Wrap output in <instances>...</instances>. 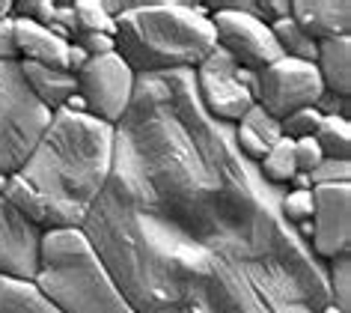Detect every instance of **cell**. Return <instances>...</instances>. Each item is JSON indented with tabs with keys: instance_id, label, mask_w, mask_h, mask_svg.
<instances>
[{
	"instance_id": "e0dca14e",
	"label": "cell",
	"mask_w": 351,
	"mask_h": 313,
	"mask_svg": "<svg viewBox=\"0 0 351 313\" xmlns=\"http://www.w3.org/2000/svg\"><path fill=\"white\" fill-rule=\"evenodd\" d=\"M256 167L268 182L289 188V182H292L295 173H298V167H295V141L286 137V135L277 137V141L268 146V152L262 155V161H256Z\"/></svg>"
},
{
	"instance_id": "4316f807",
	"label": "cell",
	"mask_w": 351,
	"mask_h": 313,
	"mask_svg": "<svg viewBox=\"0 0 351 313\" xmlns=\"http://www.w3.org/2000/svg\"><path fill=\"white\" fill-rule=\"evenodd\" d=\"M72 42L86 51V57H104V54L117 51V39H113L110 33H77Z\"/></svg>"
},
{
	"instance_id": "d6986e66",
	"label": "cell",
	"mask_w": 351,
	"mask_h": 313,
	"mask_svg": "<svg viewBox=\"0 0 351 313\" xmlns=\"http://www.w3.org/2000/svg\"><path fill=\"white\" fill-rule=\"evenodd\" d=\"M315 143L324 159L351 161V119L346 117H322V126L315 132Z\"/></svg>"
},
{
	"instance_id": "7402d4cb",
	"label": "cell",
	"mask_w": 351,
	"mask_h": 313,
	"mask_svg": "<svg viewBox=\"0 0 351 313\" xmlns=\"http://www.w3.org/2000/svg\"><path fill=\"white\" fill-rule=\"evenodd\" d=\"M313 209H315L313 191H304V188H286L283 200H280V212H283V218L292 224V227L310 221L313 218Z\"/></svg>"
},
{
	"instance_id": "d6a6232c",
	"label": "cell",
	"mask_w": 351,
	"mask_h": 313,
	"mask_svg": "<svg viewBox=\"0 0 351 313\" xmlns=\"http://www.w3.org/2000/svg\"><path fill=\"white\" fill-rule=\"evenodd\" d=\"M319 313H342V310H337V308H333V304H330V301H328V304H324V308H322V310H319Z\"/></svg>"
},
{
	"instance_id": "cb8c5ba5",
	"label": "cell",
	"mask_w": 351,
	"mask_h": 313,
	"mask_svg": "<svg viewBox=\"0 0 351 313\" xmlns=\"http://www.w3.org/2000/svg\"><path fill=\"white\" fill-rule=\"evenodd\" d=\"M241 126H247L253 135H259L268 146L274 143L277 137H283V132H280V119H274V117L268 114V111H262L259 104H253L247 114L241 117Z\"/></svg>"
},
{
	"instance_id": "f1b7e54d",
	"label": "cell",
	"mask_w": 351,
	"mask_h": 313,
	"mask_svg": "<svg viewBox=\"0 0 351 313\" xmlns=\"http://www.w3.org/2000/svg\"><path fill=\"white\" fill-rule=\"evenodd\" d=\"M0 60H19V45H15V19L0 21Z\"/></svg>"
},
{
	"instance_id": "83f0119b",
	"label": "cell",
	"mask_w": 351,
	"mask_h": 313,
	"mask_svg": "<svg viewBox=\"0 0 351 313\" xmlns=\"http://www.w3.org/2000/svg\"><path fill=\"white\" fill-rule=\"evenodd\" d=\"M235 143H239V150L247 155L250 161H262V155L268 152V143L262 141L259 135H253L247 126H241V123L235 126Z\"/></svg>"
},
{
	"instance_id": "d4e9b609",
	"label": "cell",
	"mask_w": 351,
	"mask_h": 313,
	"mask_svg": "<svg viewBox=\"0 0 351 313\" xmlns=\"http://www.w3.org/2000/svg\"><path fill=\"white\" fill-rule=\"evenodd\" d=\"M313 188L315 185H351V161L322 159V164L310 173Z\"/></svg>"
},
{
	"instance_id": "3957f363",
	"label": "cell",
	"mask_w": 351,
	"mask_h": 313,
	"mask_svg": "<svg viewBox=\"0 0 351 313\" xmlns=\"http://www.w3.org/2000/svg\"><path fill=\"white\" fill-rule=\"evenodd\" d=\"M212 10L188 0L122 3L113 15L117 54L137 75L194 72L217 48Z\"/></svg>"
},
{
	"instance_id": "6da1fadb",
	"label": "cell",
	"mask_w": 351,
	"mask_h": 313,
	"mask_svg": "<svg viewBox=\"0 0 351 313\" xmlns=\"http://www.w3.org/2000/svg\"><path fill=\"white\" fill-rule=\"evenodd\" d=\"M113 170L84 221L134 313H319L324 263L274 185L199 104L194 72L137 75Z\"/></svg>"
},
{
	"instance_id": "8fae6325",
	"label": "cell",
	"mask_w": 351,
	"mask_h": 313,
	"mask_svg": "<svg viewBox=\"0 0 351 313\" xmlns=\"http://www.w3.org/2000/svg\"><path fill=\"white\" fill-rule=\"evenodd\" d=\"M45 230L0 197V275L15 281H33L39 268V251Z\"/></svg>"
},
{
	"instance_id": "9a60e30c",
	"label": "cell",
	"mask_w": 351,
	"mask_h": 313,
	"mask_svg": "<svg viewBox=\"0 0 351 313\" xmlns=\"http://www.w3.org/2000/svg\"><path fill=\"white\" fill-rule=\"evenodd\" d=\"M315 69H319L324 93H333L339 99H351V33L348 36L319 42Z\"/></svg>"
},
{
	"instance_id": "603a6c76",
	"label": "cell",
	"mask_w": 351,
	"mask_h": 313,
	"mask_svg": "<svg viewBox=\"0 0 351 313\" xmlns=\"http://www.w3.org/2000/svg\"><path fill=\"white\" fill-rule=\"evenodd\" d=\"M322 111L319 108H301L295 114H289L286 119H280V132L292 141H301V137H315L322 126Z\"/></svg>"
},
{
	"instance_id": "ac0fdd59",
	"label": "cell",
	"mask_w": 351,
	"mask_h": 313,
	"mask_svg": "<svg viewBox=\"0 0 351 313\" xmlns=\"http://www.w3.org/2000/svg\"><path fill=\"white\" fill-rule=\"evenodd\" d=\"M271 33H274V42H277V48H280V54H283V57H295V60L315 63L319 42H313L310 36H306V33L292 21V15L271 24Z\"/></svg>"
},
{
	"instance_id": "8992f818",
	"label": "cell",
	"mask_w": 351,
	"mask_h": 313,
	"mask_svg": "<svg viewBox=\"0 0 351 313\" xmlns=\"http://www.w3.org/2000/svg\"><path fill=\"white\" fill-rule=\"evenodd\" d=\"M324 95V84L315 63L280 57L256 72V104L274 119H286L301 108H315Z\"/></svg>"
},
{
	"instance_id": "f546056e",
	"label": "cell",
	"mask_w": 351,
	"mask_h": 313,
	"mask_svg": "<svg viewBox=\"0 0 351 313\" xmlns=\"http://www.w3.org/2000/svg\"><path fill=\"white\" fill-rule=\"evenodd\" d=\"M86 60H90V57H86V51L77 48L75 42H69V54H66V69H69V72L77 75L86 66Z\"/></svg>"
},
{
	"instance_id": "9c48e42d",
	"label": "cell",
	"mask_w": 351,
	"mask_h": 313,
	"mask_svg": "<svg viewBox=\"0 0 351 313\" xmlns=\"http://www.w3.org/2000/svg\"><path fill=\"white\" fill-rule=\"evenodd\" d=\"M235 69H239V63L223 48H215L194 69L199 104L208 111V117H215L217 123L226 126H239L241 117L256 104L253 93L235 78Z\"/></svg>"
},
{
	"instance_id": "4dcf8cb0",
	"label": "cell",
	"mask_w": 351,
	"mask_h": 313,
	"mask_svg": "<svg viewBox=\"0 0 351 313\" xmlns=\"http://www.w3.org/2000/svg\"><path fill=\"white\" fill-rule=\"evenodd\" d=\"M12 3H15V0H0V21L12 19Z\"/></svg>"
},
{
	"instance_id": "ba28073f",
	"label": "cell",
	"mask_w": 351,
	"mask_h": 313,
	"mask_svg": "<svg viewBox=\"0 0 351 313\" xmlns=\"http://www.w3.org/2000/svg\"><path fill=\"white\" fill-rule=\"evenodd\" d=\"M208 10H212L208 19H212L217 36V48H223L239 66L259 72V69L283 57L274 42V33H271V24L256 19V15L230 10L223 3H215Z\"/></svg>"
},
{
	"instance_id": "484cf974",
	"label": "cell",
	"mask_w": 351,
	"mask_h": 313,
	"mask_svg": "<svg viewBox=\"0 0 351 313\" xmlns=\"http://www.w3.org/2000/svg\"><path fill=\"white\" fill-rule=\"evenodd\" d=\"M322 150H319V143H315V137H301V141H295V167L298 173H310L322 164Z\"/></svg>"
},
{
	"instance_id": "44dd1931",
	"label": "cell",
	"mask_w": 351,
	"mask_h": 313,
	"mask_svg": "<svg viewBox=\"0 0 351 313\" xmlns=\"http://www.w3.org/2000/svg\"><path fill=\"white\" fill-rule=\"evenodd\" d=\"M72 12L77 33H110L113 36V15L108 12L104 0H72Z\"/></svg>"
},
{
	"instance_id": "4fadbf2b",
	"label": "cell",
	"mask_w": 351,
	"mask_h": 313,
	"mask_svg": "<svg viewBox=\"0 0 351 313\" xmlns=\"http://www.w3.org/2000/svg\"><path fill=\"white\" fill-rule=\"evenodd\" d=\"M15 19V45H19V60H30V63L42 66H60L66 69V54L69 42L60 39L54 30H48L45 24H36L30 19Z\"/></svg>"
},
{
	"instance_id": "7a4b0ae2",
	"label": "cell",
	"mask_w": 351,
	"mask_h": 313,
	"mask_svg": "<svg viewBox=\"0 0 351 313\" xmlns=\"http://www.w3.org/2000/svg\"><path fill=\"white\" fill-rule=\"evenodd\" d=\"M117 128L60 108L24 167L10 176L6 200L42 230L84 227L113 170Z\"/></svg>"
},
{
	"instance_id": "52a82bcc",
	"label": "cell",
	"mask_w": 351,
	"mask_h": 313,
	"mask_svg": "<svg viewBox=\"0 0 351 313\" xmlns=\"http://www.w3.org/2000/svg\"><path fill=\"white\" fill-rule=\"evenodd\" d=\"M77 93L86 102V114L117 126L131 108L137 86V72L122 60L117 51L104 57H90L86 66L75 75Z\"/></svg>"
},
{
	"instance_id": "2e32d148",
	"label": "cell",
	"mask_w": 351,
	"mask_h": 313,
	"mask_svg": "<svg viewBox=\"0 0 351 313\" xmlns=\"http://www.w3.org/2000/svg\"><path fill=\"white\" fill-rule=\"evenodd\" d=\"M0 313H60L33 281H15L0 275Z\"/></svg>"
},
{
	"instance_id": "1f68e13d",
	"label": "cell",
	"mask_w": 351,
	"mask_h": 313,
	"mask_svg": "<svg viewBox=\"0 0 351 313\" xmlns=\"http://www.w3.org/2000/svg\"><path fill=\"white\" fill-rule=\"evenodd\" d=\"M6 188H10V176H0V197L6 194Z\"/></svg>"
},
{
	"instance_id": "5b68a950",
	"label": "cell",
	"mask_w": 351,
	"mask_h": 313,
	"mask_svg": "<svg viewBox=\"0 0 351 313\" xmlns=\"http://www.w3.org/2000/svg\"><path fill=\"white\" fill-rule=\"evenodd\" d=\"M51 123V111L30 93L19 60H0V176H12L30 159Z\"/></svg>"
},
{
	"instance_id": "7c38bea8",
	"label": "cell",
	"mask_w": 351,
	"mask_h": 313,
	"mask_svg": "<svg viewBox=\"0 0 351 313\" xmlns=\"http://www.w3.org/2000/svg\"><path fill=\"white\" fill-rule=\"evenodd\" d=\"M292 21L313 42L348 36L351 3L348 0H292Z\"/></svg>"
},
{
	"instance_id": "5bb4252c",
	"label": "cell",
	"mask_w": 351,
	"mask_h": 313,
	"mask_svg": "<svg viewBox=\"0 0 351 313\" xmlns=\"http://www.w3.org/2000/svg\"><path fill=\"white\" fill-rule=\"evenodd\" d=\"M19 63H21V75L27 81L30 93L45 104L51 114L60 111L77 93V78L69 69L42 66V63H30V60H19Z\"/></svg>"
},
{
	"instance_id": "277c9868",
	"label": "cell",
	"mask_w": 351,
	"mask_h": 313,
	"mask_svg": "<svg viewBox=\"0 0 351 313\" xmlns=\"http://www.w3.org/2000/svg\"><path fill=\"white\" fill-rule=\"evenodd\" d=\"M33 283L60 313H134L110 268L77 227L45 230Z\"/></svg>"
},
{
	"instance_id": "ffe728a7",
	"label": "cell",
	"mask_w": 351,
	"mask_h": 313,
	"mask_svg": "<svg viewBox=\"0 0 351 313\" xmlns=\"http://www.w3.org/2000/svg\"><path fill=\"white\" fill-rule=\"evenodd\" d=\"M328 277V301L342 313H351V251L324 263Z\"/></svg>"
},
{
	"instance_id": "30bf717a",
	"label": "cell",
	"mask_w": 351,
	"mask_h": 313,
	"mask_svg": "<svg viewBox=\"0 0 351 313\" xmlns=\"http://www.w3.org/2000/svg\"><path fill=\"white\" fill-rule=\"evenodd\" d=\"M310 251L322 263L351 251V185H315Z\"/></svg>"
}]
</instances>
